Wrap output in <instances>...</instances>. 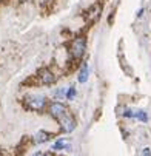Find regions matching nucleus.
Segmentation results:
<instances>
[{
    "instance_id": "nucleus-1",
    "label": "nucleus",
    "mask_w": 151,
    "mask_h": 156,
    "mask_svg": "<svg viewBox=\"0 0 151 156\" xmlns=\"http://www.w3.org/2000/svg\"><path fill=\"white\" fill-rule=\"evenodd\" d=\"M45 104H46V99L43 96H28V98H25V102H23L25 108L33 110V111L42 110L45 107Z\"/></svg>"
},
{
    "instance_id": "nucleus-2",
    "label": "nucleus",
    "mask_w": 151,
    "mask_h": 156,
    "mask_svg": "<svg viewBox=\"0 0 151 156\" xmlns=\"http://www.w3.org/2000/svg\"><path fill=\"white\" fill-rule=\"evenodd\" d=\"M85 50H86V39L85 37H76V40L73 42V47H71V54H73V59H82L83 54H85Z\"/></svg>"
},
{
    "instance_id": "nucleus-3",
    "label": "nucleus",
    "mask_w": 151,
    "mask_h": 156,
    "mask_svg": "<svg viewBox=\"0 0 151 156\" xmlns=\"http://www.w3.org/2000/svg\"><path fill=\"white\" fill-rule=\"evenodd\" d=\"M50 115H51L54 119L60 121L63 116L68 115V111H67V107H65L63 104H60V102H53V104L50 105Z\"/></svg>"
},
{
    "instance_id": "nucleus-4",
    "label": "nucleus",
    "mask_w": 151,
    "mask_h": 156,
    "mask_svg": "<svg viewBox=\"0 0 151 156\" xmlns=\"http://www.w3.org/2000/svg\"><path fill=\"white\" fill-rule=\"evenodd\" d=\"M37 74H39V77H40L43 85H53L56 82V76H54V73L50 68H40Z\"/></svg>"
},
{
    "instance_id": "nucleus-5",
    "label": "nucleus",
    "mask_w": 151,
    "mask_h": 156,
    "mask_svg": "<svg viewBox=\"0 0 151 156\" xmlns=\"http://www.w3.org/2000/svg\"><path fill=\"white\" fill-rule=\"evenodd\" d=\"M59 122H60V127H62V130H63L65 133H71V131L76 128V121H74V118H73L71 115L63 116Z\"/></svg>"
},
{
    "instance_id": "nucleus-6",
    "label": "nucleus",
    "mask_w": 151,
    "mask_h": 156,
    "mask_svg": "<svg viewBox=\"0 0 151 156\" xmlns=\"http://www.w3.org/2000/svg\"><path fill=\"white\" fill-rule=\"evenodd\" d=\"M42 83V80H40V77H39V74H33V76H29V77H26L23 82H22V85L23 87H29V88H34V87H39Z\"/></svg>"
},
{
    "instance_id": "nucleus-7",
    "label": "nucleus",
    "mask_w": 151,
    "mask_h": 156,
    "mask_svg": "<svg viewBox=\"0 0 151 156\" xmlns=\"http://www.w3.org/2000/svg\"><path fill=\"white\" fill-rule=\"evenodd\" d=\"M88 76H90V70H88V65L83 63L80 66V70H79V74H77V79L80 83H85L86 80H88Z\"/></svg>"
},
{
    "instance_id": "nucleus-8",
    "label": "nucleus",
    "mask_w": 151,
    "mask_h": 156,
    "mask_svg": "<svg viewBox=\"0 0 151 156\" xmlns=\"http://www.w3.org/2000/svg\"><path fill=\"white\" fill-rule=\"evenodd\" d=\"M79 66H80V60H79V59H71V60H68V62H67V68H65V73H67V76L71 74V73H74Z\"/></svg>"
},
{
    "instance_id": "nucleus-9",
    "label": "nucleus",
    "mask_w": 151,
    "mask_h": 156,
    "mask_svg": "<svg viewBox=\"0 0 151 156\" xmlns=\"http://www.w3.org/2000/svg\"><path fill=\"white\" fill-rule=\"evenodd\" d=\"M50 138H53V136L50 135V133H46V131L40 130V131H37V133H36V136H34V141H36V144H43V142L50 141Z\"/></svg>"
},
{
    "instance_id": "nucleus-10",
    "label": "nucleus",
    "mask_w": 151,
    "mask_h": 156,
    "mask_svg": "<svg viewBox=\"0 0 151 156\" xmlns=\"http://www.w3.org/2000/svg\"><path fill=\"white\" fill-rule=\"evenodd\" d=\"M99 12H100V6L99 5H94V6H91L90 8V11H88V19L93 22V20H96L97 19V16H99Z\"/></svg>"
},
{
    "instance_id": "nucleus-11",
    "label": "nucleus",
    "mask_w": 151,
    "mask_h": 156,
    "mask_svg": "<svg viewBox=\"0 0 151 156\" xmlns=\"http://www.w3.org/2000/svg\"><path fill=\"white\" fill-rule=\"evenodd\" d=\"M54 148L56 150H63V148H70V142L67 139H59L56 144H54Z\"/></svg>"
},
{
    "instance_id": "nucleus-12",
    "label": "nucleus",
    "mask_w": 151,
    "mask_h": 156,
    "mask_svg": "<svg viewBox=\"0 0 151 156\" xmlns=\"http://www.w3.org/2000/svg\"><path fill=\"white\" fill-rule=\"evenodd\" d=\"M134 118H137V119H139V121H142V122H146V121H148L146 113H145V111H142V110H137V111H136Z\"/></svg>"
},
{
    "instance_id": "nucleus-13",
    "label": "nucleus",
    "mask_w": 151,
    "mask_h": 156,
    "mask_svg": "<svg viewBox=\"0 0 151 156\" xmlns=\"http://www.w3.org/2000/svg\"><path fill=\"white\" fill-rule=\"evenodd\" d=\"M76 94H77V91H76V88H74V87H70V90H68V93H67V99L73 101V99L76 98Z\"/></svg>"
},
{
    "instance_id": "nucleus-14",
    "label": "nucleus",
    "mask_w": 151,
    "mask_h": 156,
    "mask_svg": "<svg viewBox=\"0 0 151 156\" xmlns=\"http://www.w3.org/2000/svg\"><path fill=\"white\" fill-rule=\"evenodd\" d=\"M134 115H136V111L133 110H125V113H123L125 118H134Z\"/></svg>"
},
{
    "instance_id": "nucleus-15",
    "label": "nucleus",
    "mask_w": 151,
    "mask_h": 156,
    "mask_svg": "<svg viewBox=\"0 0 151 156\" xmlns=\"http://www.w3.org/2000/svg\"><path fill=\"white\" fill-rule=\"evenodd\" d=\"M142 156H151V148L149 147H145L142 150Z\"/></svg>"
},
{
    "instance_id": "nucleus-16",
    "label": "nucleus",
    "mask_w": 151,
    "mask_h": 156,
    "mask_svg": "<svg viewBox=\"0 0 151 156\" xmlns=\"http://www.w3.org/2000/svg\"><path fill=\"white\" fill-rule=\"evenodd\" d=\"M34 156H50V154H46V153H36Z\"/></svg>"
}]
</instances>
